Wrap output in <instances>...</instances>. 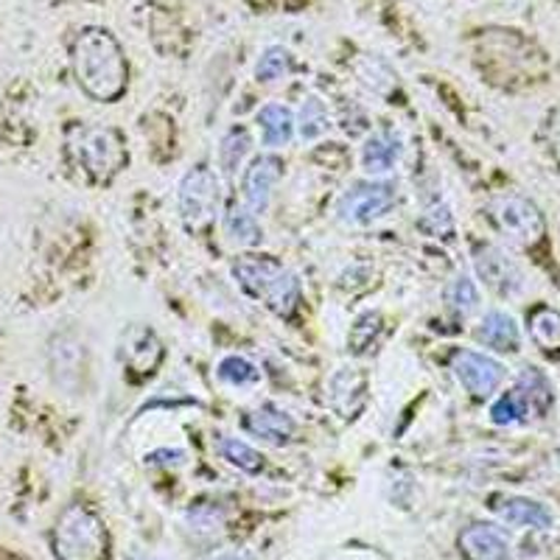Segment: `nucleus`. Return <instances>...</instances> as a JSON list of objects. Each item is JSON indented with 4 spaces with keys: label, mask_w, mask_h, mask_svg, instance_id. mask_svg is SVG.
Instances as JSON below:
<instances>
[{
    "label": "nucleus",
    "mask_w": 560,
    "mask_h": 560,
    "mask_svg": "<svg viewBox=\"0 0 560 560\" xmlns=\"http://www.w3.org/2000/svg\"><path fill=\"white\" fill-rule=\"evenodd\" d=\"M188 518L194 522V529H219L222 527V516H219V510L213 508H197L188 513Z\"/></svg>",
    "instance_id": "32"
},
{
    "label": "nucleus",
    "mask_w": 560,
    "mask_h": 560,
    "mask_svg": "<svg viewBox=\"0 0 560 560\" xmlns=\"http://www.w3.org/2000/svg\"><path fill=\"white\" fill-rule=\"evenodd\" d=\"M233 278L253 300L278 317H292L300 306V280L272 255H242L233 264Z\"/></svg>",
    "instance_id": "2"
},
{
    "label": "nucleus",
    "mask_w": 560,
    "mask_h": 560,
    "mask_svg": "<svg viewBox=\"0 0 560 560\" xmlns=\"http://www.w3.org/2000/svg\"><path fill=\"white\" fill-rule=\"evenodd\" d=\"M549 152H552L555 163L560 166V109L552 118V124H549Z\"/></svg>",
    "instance_id": "34"
},
{
    "label": "nucleus",
    "mask_w": 560,
    "mask_h": 560,
    "mask_svg": "<svg viewBox=\"0 0 560 560\" xmlns=\"http://www.w3.org/2000/svg\"><path fill=\"white\" fill-rule=\"evenodd\" d=\"M247 429L258 438L269 440V443H283V440L292 438L298 423L289 412L267 404V407H258L247 415Z\"/></svg>",
    "instance_id": "18"
},
{
    "label": "nucleus",
    "mask_w": 560,
    "mask_h": 560,
    "mask_svg": "<svg viewBox=\"0 0 560 560\" xmlns=\"http://www.w3.org/2000/svg\"><path fill=\"white\" fill-rule=\"evenodd\" d=\"M502 522L513 524V527H529V529H547L552 527V513L544 508L541 502L524 497H504L497 499V504H490Z\"/></svg>",
    "instance_id": "15"
},
{
    "label": "nucleus",
    "mask_w": 560,
    "mask_h": 560,
    "mask_svg": "<svg viewBox=\"0 0 560 560\" xmlns=\"http://www.w3.org/2000/svg\"><path fill=\"white\" fill-rule=\"evenodd\" d=\"M474 267H477L479 278L485 280V287L490 292L502 294V298H513L524 289L522 269L504 249L493 247V244H479L474 249Z\"/></svg>",
    "instance_id": "9"
},
{
    "label": "nucleus",
    "mask_w": 560,
    "mask_h": 560,
    "mask_svg": "<svg viewBox=\"0 0 560 560\" xmlns=\"http://www.w3.org/2000/svg\"><path fill=\"white\" fill-rule=\"evenodd\" d=\"M292 73V57L289 51H283L280 45H272L261 54L258 65H255V77L258 82H278V79L289 77Z\"/></svg>",
    "instance_id": "28"
},
{
    "label": "nucleus",
    "mask_w": 560,
    "mask_h": 560,
    "mask_svg": "<svg viewBox=\"0 0 560 560\" xmlns=\"http://www.w3.org/2000/svg\"><path fill=\"white\" fill-rule=\"evenodd\" d=\"M529 337L547 353L560 350V312L549 306H538L529 312Z\"/></svg>",
    "instance_id": "22"
},
{
    "label": "nucleus",
    "mask_w": 560,
    "mask_h": 560,
    "mask_svg": "<svg viewBox=\"0 0 560 560\" xmlns=\"http://www.w3.org/2000/svg\"><path fill=\"white\" fill-rule=\"evenodd\" d=\"M370 325V314H364V317L357 319V325H353V331H350V339H353V345H357V350L362 353V350H368L370 345L376 342L378 331H382V317L373 323V328H368Z\"/></svg>",
    "instance_id": "31"
},
{
    "label": "nucleus",
    "mask_w": 560,
    "mask_h": 560,
    "mask_svg": "<svg viewBox=\"0 0 560 560\" xmlns=\"http://www.w3.org/2000/svg\"><path fill=\"white\" fill-rule=\"evenodd\" d=\"M294 127H298L300 138H303V140L323 138V135L328 132V127H331V118H328V107H325L323 98H319V96L303 98Z\"/></svg>",
    "instance_id": "23"
},
{
    "label": "nucleus",
    "mask_w": 560,
    "mask_h": 560,
    "mask_svg": "<svg viewBox=\"0 0 560 560\" xmlns=\"http://www.w3.org/2000/svg\"><path fill=\"white\" fill-rule=\"evenodd\" d=\"M253 149V135L244 127H233L224 132L222 143H219V166L224 174H236L242 168L244 158Z\"/></svg>",
    "instance_id": "24"
},
{
    "label": "nucleus",
    "mask_w": 560,
    "mask_h": 560,
    "mask_svg": "<svg viewBox=\"0 0 560 560\" xmlns=\"http://www.w3.org/2000/svg\"><path fill=\"white\" fill-rule=\"evenodd\" d=\"M217 452L222 454V459H228L230 465H236L238 471H247V474L261 471L264 457L258 452H255V448L249 446V443H244V440L222 438L217 443Z\"/></svg>",
    "instance_id": "26"
},
{
    "label": "nucleus",
    "mask_w": 560,
    "mask_h": 560,
    "mask_svg": "<svg viewBox=\"0 0 560 560\" xmlns=\"http://www.w3.org/2000/svg\"><path fill=\"white\" fill-rule=\"evenodd\" d=\"M222 208V185L205 163L194 166L179 183V217L185 228L199 233L217 222Z\"/></svg>",
    "instance_id": "6"
},
{
    "label": "nucleus",
    "mask_w": 560,
    "mask_h": 560,
    "mask_svg": "<svg viewBox=\"0 0 560 560\" xmlns=\"http://www.w3.org/2000/svg\"><path fill=\"white\" fill-rule=\"evenodd\" d=\"M213 560H258L255 558L253 552H224V555H219V558H213Z\"/></svg>",
    "instance_id": "35"
},
{
    "label": "nucleus",
    "mask_w": 560,
    "mask_h": 560,
    "mask_svg": "<svg viewBox=\"0 0 560 560\" xmlns=\"http://www.w3.org/2000/svg\"><path fill=\"white\" fill-rule=\"evenodd\" d=\"M224 236H228L230 244H236V247H255V244H261L264 230L255 219V213L249 208H233L224 219Z\"/></svg>",
    "instance_id": "21"
},
{
    "label": "nucleus",
    "mask_w": 560,
    "mask_h": 560,
    "mask_svg": "<svg viewBox=\"0 0 560 560\" xmlns=\"http://www.w3.org/2000/svg\"><path fill=\"white\" fill-rule=\"evenodd\" d=\"M398 158H401V143H398L389 132H376L364 140L362 166L368 174L393 172Z\"/></svg>",
    "instance_id": "19"
},
{
    "label": "nucleus",
    "mask_w": 560,
    "mask_h": 560,
    "mask_svg": "<svg viewBox=\"0 0 560 560\" xmlns=\"http://www.w3.org/2000/svg\"><path fill=\"white\" fill-rule=\"evenodd\" d=\"M280 168H283V163H280L275 154H258V158L249 163L247 172H244V202H247V208L253 210L255 217L269 208V199H272L275 185H278L280 179Z\"/></svg>",
    "instance_id": "12"
},
{
    "label": "nucleus",
    "mask_w": 560,
    "mask_h": 560,
    "mask_svg": "<svg viewBox=\"0 0 560 560\" xmlns=\"http://www.w3.org/2000/svg\"><path fill=\"white\" fill-rule=\"evenodd\" d=\"M217 373L224 384H233V387H247V384L261 382V370L255 368L249 359L236 357V353H233V357H224L222 362H219Z\"/></svg>",
    "instance_id": "27"
},
{
    "label": "nucleus",
    "mask_w": 560,
    "mask_h": 560,
    "mask_svg": "<svg viewBox=\"0 0 560 560\" xmlns=\"http://www.w3.org/2000/svg\"><path fill=\"white\" fill-rule=\"evenodd\" d=\"M452 370L465 393H471L474 398H490L504 382L502 364L490 359L488 353H479V350H454Z\"/></svg>",
    "instance_id": "8"
},
{
    "label": "nucleus",
    "mask_w": 560,
    "mask_h": 560,
    "mask_svg": "<svg viewBox=\"0 0 560 560\" xmlns=\"http://www.w3.org/2000/svg\"><path fill=\"white\" fill-rule=\"evenodd\" d=\"M420 228L427 230L429 236L452 238L454 236V217L446 205H432V208L420 217Z\"/></svg>",
    "instance_id": "30"
},
{
    "label": "nucleus",
    "mask_w": 560,
    "mask_h": 560,
    "mask_svg": "<svg viewBox=\"0 0 560 560\" xmlns=\"http://www.w3.org/2000/svg\"><path fill=\"white\" fill-rule=\"evenodd\" d=\"M51 373L62 389L77 393L84 376V345L73 337H57L51 342Z\"/></svg>",
    "instance_id": "14"
},
{
    "label": "nucleus",
    "mask_w": 560,
    "mask_h": 560,
    "mask_svg": "<svg viewBox=\"0 0 560 560\" xmlns=\"http://www.w3.org/2000/svg\"><path fill=\"white\" fill-rule=\"evenodd\" d=\"M446 306L452 308L457 317H471L479 308V289L468 275H457L446 289Z\"/></svg>",
    "instance_id": "25"
},
{
    "label": "nucleus",
    "mask_w": 560,
    "mask_h": 560,
    "mask_svg": "<svg viewBox=\"0 0 560 560\" xmlns=\"http://www.w3.org/2000/svg\"><path fill=\"white\" fill-rule=\"evenodd\" d=\"M459 552L465 560H513L508 535L493 524H471L459 533Z\"/></svg>",
    "instance_id": "13"
},
{
    "label": "nucleus",
    "mask_w": 560,
    "mask_h": 560,
    "mask_svg": "<svg viewBox=\"0 0 560 560\" xmlns=\"http://www.w3.org/2000/svg\"><path fill=\"white\" fill-rule=\"evenodd\" d=\"M490 420L499 423V427H510V423H522L527 420V412H524L522 401H518V395L510 389V393L499 395L493 407H490Z\"/></svg>",
    "instance_id": "29"
},
{
    "label": "nucleus",
    "mask_w": 560,
    "mask_h": 560,
    "mask_svg": "<svg viewBox=\"0 0 560 560\" xmlns=\"http://www.w3.org/2000/svg\"><path fill=\"white\" fill-rule=\"evenodd\" d=\"M398 202V188L393 183H357L339 197L337 213L348 224H373L387 217Z\"/></svg>",
    "instance_id": "7"
},
{
    "label": "nucleus",
    "mask_w": 560,
    "mask_h": 560,
    "mask_svg": "<svg viewBox=\"0 0 560 560\" xmlns=\"http://www.w3.org/2000/svg\"><path fill=\"white\" fill-rule=\"evenodd\" d=\"M79 88L96 102H115L127 90V59L107 28H82L70 45Z\"/></svg>",
    "instance_id": "1"
},
{
    "label": "nucleus",
    "mask_w": 560,
    "mask_h": 560,
    "mask_svg": "<svg viewBox=\"0 0 560 560\" xmlns=\"http://www.w3.org/2000/svg\"><path fill=\"white\" fill-rule=\"evenodd\" d=\"M149 463L152 465H183L185 452L183 448H158V452L149 454Z\"/></svg>",
    "instance_id": "33"
},
{
    "label": "nucleus",
    "mask_w": 560,
    "mask_h": 560,
    "mask_svg": "<svg viewBox=\"0 0 560 560\" xmlns=\"http://www.w3.org/2000/svg\"><path fill=\"white\" fill-rule=\"evenodd\" d=\"M513 393L518 395V401H522L527 418H544L555 401L552 384H549V378L538 368H524Z\"/></svg>",
    "instance_id": "16"
},
{
    "label": "nucleus",
    "mask_w": 560,
    "mask_h": 560,
    "mask_svg": "<svg viewBox=\"0 0 560 560\" xmlns=\"http://www.w3.org/2000/svg\"><path fill=\"white\" fill-rule=\"evenodd\" d=\"M68 149L77 166L96 183L113 179L127 163L121 132L109 127H73L68 132Z\"/></svg>",
    "instance_id": "3"
},
{
    "label": "nucleus",
    "mask_w": 560,
    "mask_h": 560,
    "mask_svg": "<svg viewBox=\"0 0 560 560\" xmlns=\"http://www.w3.org/2000/svg\"><path fill=\"white\" fill-rule=\"evenodd\" d=\"M368 401V376L353 364H342L328 378V404L339 418H353Z\"/></svg>",
    "instance_id": "11"
},
{
    "label": "nucleus",
    "mask_w": 560,
    "mask_h": 560,
    "mask_svg": "<svg viewBox=\"0 0 560 560\" xmlns=\"http://www.w3.org/2000/svg\"><path fill=\"white\" fill-rule=\"evenodd\" d=\"M54 552L59 560H104L107 527L84 504H70L54 527Z\"/></svg>",
    "instance_id": "4"
},
{
    "label": "nucleus",
    "mask_w": 560,
    "mask_h": 560,
    "mask_svg": "<svg viewBox=\"0 0 560 560\" xmlns=\"http://www.w3.org/2000/svg\"><path fill=\"white\" fill-rule=\"evenodd\" d=\"M490 222L513 247L522 249L538 247L544 242V233H547V222H544L538 205L529 202L527 197H518V194H502V197L493 199L490 202Z\"/></svg>",
    "instance_id": "5"
},
{
    "label": "nucleus",
    "mask_w": 560,
    "mask_h": 560,
    "mask_svg": "<svg viewBox=\"0 0 560 560\" xmlns=\"http://www.w3.org/2000/svg\"><path fill=\"white\" fill-rule=\"evenodd\" d=\"M477 339L485 348H493L499 353H516L522 334H518L516 319L504 312H488L477 328Z\"/></svg>",
    "instance_id": "17"
},
{
    "label": "nucleus",
    "mask_w": 560,
    "mask_h": 560,
    "mask_svg": "<svg viewBox=\"0 0 560 560\" xmlns=\"http://www.w3.org/2000/svg\"><path fill=\"white\" fill-rule=\"evenodd\" d=\"M118 357L121 364L135 373V376H149L154 373L163 359V345H160L158 334L149 325H129L127 331L121 334L118 342Z\"/></svg>",
    "instance_id": "10"
},
{
    "label": "nucleus",
    "mask_w": 560,
    "mask_h": 560,
    "mask_svg": "<svg viewBox=\"0 0 560 560\" xmlns=\"http://www.w3.org/2000/svg\"><path fill=\"white\" fill-rule=\"evenodd\" d=\"M258 124H261L264 147H287L294 135V115L283 104H267L258 109Z\"/></svg>",
    "instance_id": "20"
}]
</instances>
